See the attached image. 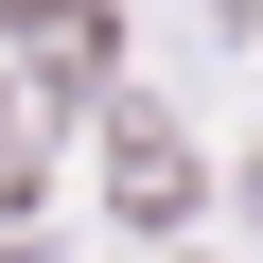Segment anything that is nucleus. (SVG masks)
Masks as SVG:
<instances>
[{
  "instance_id": "obj_1",
  "label": "nucleus",
  "mask_w": 263,
  "mask_h": 263,
  "mask_svg": "<svg viewBox=\"0 0 263 263\" xmlns=\"http://www.w3.org/2000/svg\"><path fill=\"white\" fill-rule=\"evenodd\" d=\"M105 176H123V211H141V228L193 211V141H176V123H123V158H105Z\"/></svg>"
}]
</instances>
